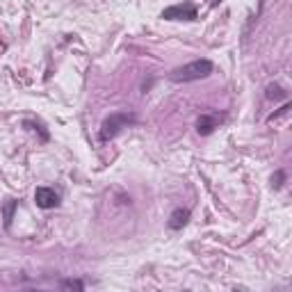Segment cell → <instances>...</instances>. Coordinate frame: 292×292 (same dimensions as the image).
<instances>
[{
  "label": "cell",
  "instance_id": "obj_1",
  "mask_svg": "<svg viewBox=\"0 0 292 292\" xmlns=\"http://www.w3.org/2000/svg\"><path fill=\"white\" fill-rule=\"evenodd\" d=\"M213 73V62L210 60H194V62H187L183 67L173 69L169 73V80L176 84H185V82H196V80H203Z\"/></svg>",
  "mask_w": 292,
  "mask_h": 292
},
{
  "label": "cell",
  "instance_id": "obj_2",
  "mask_svg": "<svg viewBox=\"0 0 292 292\" xmlns=\"http://www.w3.org/2000/svg\"><path fill=\"white\" fill-rule=\"evenodd\" d=\"M137 124V114L135 112H112L110 116H105L101 124V142H110V139H114L116 135L121 133L124 128H128V126Z\"/></svg>",
  "mask_w": 292,
  "mask_h": 292
},
{
  "label": "cell",
  "instance_id": "obj_3",
  "mask_svg": "<svg viewBox=\"0 0 292 292\" xmlns=\"http://www.w3.org/2000/svg\"><path fill=\"white\" fill-rule=\"evenodd\" d=\"M160 16L164 21H196L199 18V9H196L194 3L185 0V3H178V5H171V7L162 9Z\"/></svg>",
  "mask_w": 292,
  "mask_h": 292
},
{
  "label": "cell",
  "instance_id": "obj_4",
  "mask_svg": "<svg viewBox=\"0 0 292 292\" xmlns=\"http://www.w3.org/2000/svg\"><path fill=\"white\" fill-rule=\"evenodd\" d=\"M35 203L41 210H50L60 206V192H55L53 187H37L35 190Z\"/></svg>",
  "mask_w": 292,
  "mask_h": 292
},
{
  "label": "cell",
  "instance_id": "obj_5",
  "mask_svg": "<svg viewBox=\"0 0 292 292\" xmlns=\"http://www.w3.org/2000/svg\"><path fill=\"white\" fill-rule=\"evenodd\" d=\"M219 116L217 114H201L199 119H196V133L199 135H213L215 128H219Z\"/></svg>",
  "mask_w": 292,
  "mask_h": 292
},
{
  "label": "cell",
  "instance_id": "obj_6",
  "mask_svg": "<svg viewBox=\"0 0 292 292\" xmlns=\"http://www.w3.org/2000/svg\"><path fill=\"white\" fill-rule=\"evenodd\" d=\"M192 217V213H190V208H176L171 215H169V221H167V226L171 230H183V226L190 221Z\"/></svg>",
  "mask_w": 292,
  "mask_h": 292
},
{
  "label": "cell",
  "instance_id": "obj_7",
  "mask_svg": "<svg viewBox=\"0 0 292 292\" xmlns=\"http://www.w3.org/2000/svg\"><path fill=\"white\" fill-rule=\"evenodd\" d=\"M265 98H270V101H285V98H288V92H285L281 84H267Z\"/></svg>",
  "mask_w": 292,
  "mask_h": 292
},
{
  "label": "cell",
  "instance_id": "obj_8",
  "mask_svg": "<svg viewBox=\"0 0 292 292\" xmlns=\"http://www.w3.org/2000/svg\"><path fill=\"white\" fill-rule=\"evenodd\" d=\"M23 126H25V128H30L32 133H39L41 142H48V139H50V133L44 128V126L39 124V121H30V119H25V121H23Z\"/></svg>",
  "mask_w": 292,
  "mask_h": 292
},
{
  "label": "cell",
  "instance_id": "obj_9",
  "mask_svg": "<svg viewBox=\"0 0 292 292\" xmlns=\"http://www.w3.org/2000/svg\"><path fill=\"white\" fill-rule=\"evenodd\" d=\"M16 206H18V201H14V199H9L7 203L3 206V217H5V228H9L12 226V219H14V210H16Z\"/></svg>",
  "mask_w": 292,
  "mask_h": 292
},
{
  "label": "cell",
  "instance_id": "obj_10",
  "mask_svg": "<svg viewBox=\"0 0 292 292\" xmlns=\"http://www.w3.org/2000/svg\"><path fill=\"white\" fill-rule=\"evenodd\" d=\"M60 290H84V281H80V279H62V281H60Z\"/></svg>",
  "mask_w": 292,
  "mask_h": 292
},
{
  "label": "cell",
  "instance_id": "obj_11",
  "mask_svg": "<svg viewBox=\"0 0 292 292\" xmlns=\"http://www.w3.org/2000/svg\"><path fill=\"white\" fill-rule=\"evenodd\" d=\"M285 183V171H276L274 176H272V187H274V190H281V185H283Z\"/></svg>",
  "mask_w": 292,
  "mask_h": 292
},
{
  "label": "cell",
  "instance_id": "obj_12",
  "mask_svg": "<svg viewBox=\"0 0 292 292\" xmlns=\"http://www.w3.org/2000/svg\"><path fill=\"white\" fill-rule=\"evenodd\" d=\"M288 110H290V105H288V103H285V105H283V107H281V110H279V112H274V114H270V116H267V121H274V119H279V116L288 114Z\"/></svg>",
  "mask_w": 292,
  "mask_h": 292
}]
</instances>
